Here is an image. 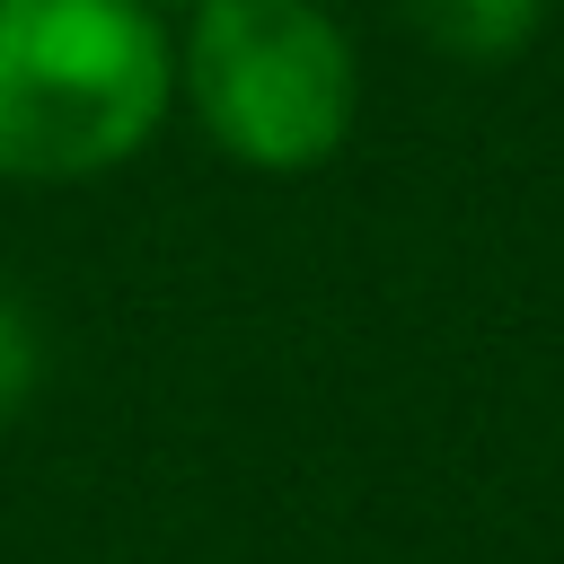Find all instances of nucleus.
I'll use <instances>...</instances> for the list:
<instances>
[{"instance_id":"3","label":"nucleus","mask_w":564,"mask_h":564,"mask_svg":"<svg viewBox=\"0 0 564 564\" xmlns=\"http://www.w3.org/2000/svg\"><path fill=\"white\" fill-rule=\"evenodd\" d=\"M397 18L441 62H511L538 44L546 0H397Z\"/></svg>"},{"instance_id":"5","label":"nucleus","mask_w":564,"mask_h":564,"mask_svg":"<svg viewBox=\"0 0 564 564\" xmlns=\"http://www.w3.org/2000/svg\"><path fill=\"white\" fill-rule=\"evenodd\" d=\"M159 9H194V0H159Z\"/></svg>"},{"instance_id":"1","label":"nucleus","mask_w":564,"mask_h":564,"mask_svg":"<svg viewBox=\"0 0 564 564\" xmlns=\"http://www.w3.org/2000/svg\"><path fill=\"white\" fill-rule=\"evenodd\" d=\"M176 115L159 0H0V176L97 185Z\"/></svg>"},{"instance_id":"4","label":"nucleus","mask_w":564,"mask_h":564,"mask_svg":"<svg viewBox=\"0 0 564 564\" xmlns=\"http://www.w3.org/2000/svg\"><path fill=\"white\" fill-rule=\"evenodd\" d=\"M35 379H44V335H35V317L0 291V423L35 397Z\"/></svg>"},{"instance_id":"2","label":"nucleus","mask_w":564,"mask_h":564,"mask_svg":"<svg viewBox=\"0 0 564 564\" xmlns=\"http://www.w3.org/2000/svg\"><path fill=\"white\" fill-rule=\"evenodd\" d=\"M176 106L247 176H317L361 115V53L326 0H194Z\"/></svg>"}]
</instances>
